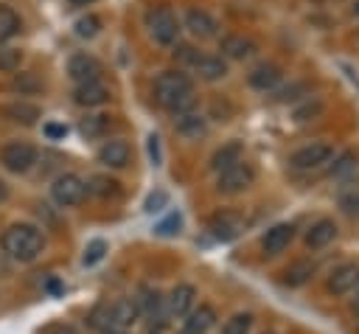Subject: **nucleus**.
I'll use <instances>...</instances> for the list:
<instances>
[{
  "label": "nucleus",
  "instance_id": "nucleus-1",
  "mask_svg": "<svg viewBox=\"0 0 359 334\" xmlns=\"http://www.w3.org/2000/svg\"><path fill=\"white\" fill-rule=\"evenodd\" d=\"M154 101L171 115H182L194 109L196 93H194L191 76L185 70H163L154 79Z\"/></svg>",
  "mask_w": 359,
  "mask_h": 334
},
{
  "label": "nucleus",
  "instance_id": "nucleus-2",
  "mask_svg": "<svg viewBox=\"0 0 359 334\" xmlns=\"http://www.w3.org/2000/svg\"><path fill=\"white\" fill-rule=\"evenodd\" d=\"M42 233L39 227L34 225H25V222H17V225H8L0 236V247L3 253H8L14 261H34L39 253H42Z\"/></svg>",
  "mask_w": 359,
  "mask_h": 334
},
{
  "label": "nucleus",
  "instance_id": "nucleus-3",
  "mask_svg": "<svg viewBox=\"0 0 359 334\" xmlns=\"http://www.w3.org/2000/svg\"><path fill=\"white\" fill-rule=\"evenodd\" d=\"M174 56H177L182 65H188V67H191L202 81H219V79H224V76H227V62H224L222 56L199 53L194 45H182V42H177Z\"/></svg>",
  "mask_w": 359,
  "mask_h": 334
},
{
  "label": "nucleus",
  "instance_id": "nucleus-4",
  "mask_svg": "<svg viewBox=\"0 0 359 334\" xmlns=\"http://www.w3.org/2000/svg\"><path fill=\"white\" fill-rule=\"evenodd\" d=\"M146 28H149V34H151V39L157 45H177L180 31H182L180 28V20L165 6H157V8H151L146 14Z\"/></svg>",
  "mask_w": 359,
  "mask_h": 334
},
{
  "label": "nucleus",
  "instance_id": "nucleus-5",
  "mask_svg": "<svg viewBox=\"0 0 359 334\" xmlns=\"http://www.w3.org/2000/svg\"><path fill=\"white\" fill-rule=\"evenodd\" d=\"M334 160V146L328 143H309L300 146L297 152L289 154V168L292 171H317Z\"/></svg>",
  "mask_w": 359,
  "mask_h": 334
},
{
  "label": "nucleus",
  "instance_id": "nucleus-6",
  "mask_svg": "<svg viewBox=\"0 0 359 334\" xmlns=\"http://www.w3.org/2000/svg\"><path fill=\"white\" fill-rule=\"evenodd\" d=\"M84 194H87V182L81 177H76V174H59L53 180V185H50V196H53V202L59 208L79 205L84 199Z\"/></svg>",
  "mask_w": 359,
  "mask_h": 334
},
{
  "label": "nucleus",
  "instance_id": "nucleus-7",
  "mask_svg": "<svg viewBox=\"0 0 359 334\" xmlns=\"http://www.w3.org/2000/svg\"><path fill=\"white\" fill-rule=\"evenodd\" d=\"M252 182H255V168L241 160V163H236V166H230L227 171L219 174L216 188H219V194H241V191H247Z\"/></svg>",
  "mask_w": 359,
  "mask_h": 334
},
{
  "label": "nucleus",
  "instance_id": "nucleus-8",
  "mask_svg": "<svg viewBox=\"0 0 359 334\" xmlns=\"http://www.w3.org/2000/svg\"><path fill=\"white\" fill-rule=\"evenodd\" d=\"M0 163L14 171V174H22L28 171L34 163H36V149L31 143H22V140H14V143H6L0 149Z\"/></svg>",
  "mask_w": 359,
  "mask_h": 334
},
{
  "label": "nucleus",
  "instance_id": "nucleus-9",
  "mask_svg": "<svg viewBox=\"0 0 359 334\" xmlns=\"http://www.w3.org/2000/svg\"><path fill=\"white\" fill-rule=\"evenodd\" d=\"M174 132L185 140H199L208 135V118L196 109H188L182 115H174Z\"/></svg>",
  "mask_w": 359,
  "mask_h": 334
},
{
  "label": "nucleus",
  "instance_id": "nucleus-10",
  "mask_svg": "<svg viewBox=\"0 0 359 334\" xmlns=\"http://www.w3.org/2000/svg\"><path fill=\"white\" fill-rule=\"evenodd\" d=\"M280 79H283V70H280L275 62H261V65H255V67L250 70V76H247L250 87L258 90V93L275 90V87L280 84Z\"/></svg>",
  "mask_w": 359,
  "mask_h": 334
},
{
  "label": "nucleus",
  "instance_id": "nucleus-11",
  "mask_svg": "<svg viewBox=\"0 0 359 334\" xmlns=\"http://www.w3.org/2000/svg\"><path fill=\"white\" fill-rule=\"evenodd\" d=\"M67 73L76 84H87V81H98V73H101V65L90 56V53H73L70 62H67Z\"/></svg>",
  "mask_w": 359,
  "mask_h": 334
},
{
  "label": "nucleus",
  "instance_id": "nucleus-12",
  "mask_svg": "<svg viewBox=\"0 0 359 334\" xmlns=\"http://www.w3.org/2000/svg\"><path fill=\"white\" fill-rule=\"evenodd\" d=\"M292 239H294V225H292V222H280V225H272V227L264 233L261 247H264L266 255H278L280 250L289 247Z\"/></svg>",
  "mask_w": 359,
  "mask_h": 334
},
{
  "label": "nucleus",
  "instance_id": "nucleus-13",
  "mask_svg": "<svg viewBox=\"0 0 359 334\" xmlns=\"http://www.w3.org/2000/svg\"><path fill=\"white\" fill-rule=\"evenodd\" d=\"M359 286V264H339L328 275V292L334 295H348Z\"/></svg>",
  "mask_w": 359,
  "mask_h": 334
},
{
  "label": "nucleus",
  "instance_id": "nucleus-14",
  "mask_svg": "<svg viewBox=\"0 0 359 334\" xmlns=\"http://www.w3.org/2000/svg\"><path fill=\"white\" fill-rule=\"evenodd\" d=\"M241 227H244V222H241L236 213H230V211H222V213H216V216L208 222V230H210L213 239H219V241L236 239V236L241 233Z\"/></svg>",
  "mask_w": 359,
  "mask_h": 334
},
{
  "label": "nucleus",
  "instance_id": "nucleus-15",
  "mask_svg": "<svg viewBox=\"0 0 359 334\" xmlns=\"http://www.w3.org/2000/svg\"><path fill=\"white\" fill-rule=\"evenodd\" d=\"M129 143L121 140V138H112V140H104L101 149H98V160L109 168H123L129 163Z\"/></svg>",
  "mask_w": 359,
  "mask_h": 334
},
{
  "label": "nucleus",
  "instance_id": "nucleus-16",
  "mask_svg": "<svg viewBox=\"0 0 359 334\" xmlns=\"http://www.w3.org/2000/svg\"><path fill=\"white\" fill-rule=\"evenodd\" d=\"M194 298H196V289L191 283H177L171 289V295L165 298V309L171 317H185L194 306Z\"/></svg>",
  "mask_w": 359,
  "mask_h": 334
},
{
  "label": "nucleus",
  "instance_id": "nucleus-17",
  "mask_svg": "<svg viewBox=\"0 0 359 334\" xmlns=\"http://www.w3.org/2000/svg\"><path fill=\"white\" fill-rule=\"evenodd\" d=\"M185 28H188L194 36L208 39V36H213V34L219 31V22H216L205 8H188V11H185Z\"/></svg>",
  "mask_w": 359,
  "mask_h": 334
},
{
  "label": "nucleus",
  "instance_id": "nucleus-18",
  "mask_svg": "<svg viewBox=\"0 0 359 334\" xmlns=\"http://www.w3.org/2000/svg\"><path fill=\"white\" fill-rule=\"evenodd\" d=\"M219 51H222V56H227V59H250L258 48H255V42H252L250 36H244V34H227V36H222Z\"/></svg>",
  "mask_w": 359,
  "mask_h": 334
},
{
  "label": "nucleus",
  "instance_id": "nucleus-19",
  "mask_svg": "<svg viewBox=\"0 0 359 334\" xmlns=\"http://www.w3.org/2000/svg\"><path fill=\"white\" fill-rule=\"evenodd\" d=\"M73 101H76L79 107H101V104L109 101V90H107V84H101V81L76 84V90H73Z\"/></svg>",
  "mask_w": 359,
  "mask_h": 334
},
{
  "label": "nucleus",
  "instance_id": "nucleus-20",
  "mask_svg": "<svg viewBox=\"0 0 359 334\" xmlns=\"http://www.w3.org/2000/svg\"><path fill=\"white\" fill-rule=\"evenodd\" d=\"M334 239H337V225H334L331 219H317V222L306 230V247H311V250H323V247H328Z\"/></svg>",
  "mask_w": 359,
  "mask_h": 334
},
{
  "label": "nucleus",
  "instance_id": "nucleus-21",
  "mask_svg": "<svg viewBox=\"0 0 359 334\" xmlns=\"http://www.w3.org/2000/svg\"><path fill=\"white\" fill-rule=\"evenodd\" d=\"M109 314H112V328H115V331L129 328V326L140 317V312H137V306H135V298H121V300L109 303Z\"/></svg>",
  "mask_w": 359,
  "mask_h": 334
},
{
  "label": "nucleus",
  "instance_id": "nucleus-22",
  "mask_svg": "<svg viewBox=\"0 0 359 334\" xmlns=\"http://www.w3.org/2000/svg\"><path fill=\"white\" fill-rule=\"evenodd\" d=\"M328 166H331V177H334V180L351 182V180H356V177H359V154H356V152L334 154V160H331Z\"/></svg>",
  "mask_w": 359,
  "mask_h": 334
},
{
  "label": "nucleus",
  "instance_id": "nucleus-23",
  "mask_svg": "<svg viewBox=\"0 0 359 334\" xmlns=\"http://www.w3.org/2000/svg\"><path fill=\"white\" fill-rule=\"evenodd\" d=\"M241 154H244L241 140H230V143H224L222 149L213 152V157H210V168H213L216 174H222V171H227L230 166L241 163Z\"/></svg>",
  "mask_w": 359,
  "mask_h": 334
},
{
  "label": "nucleus",
  "instance_id": "nucleus-24",
  "mask_svg": "<svg viewBox=\"0 0 359 334\" xmlns=\"http://www.w3.org/2000/svg\"><path fill=\"white\" fill-rule=\"evenodd\" d=\"M213 323H216V312H213V306H208V303H202L199 309H191L188 314H185V331H191V334H208V328H213Z\"/></svg>",
  "mask_w": 359,
  "mask_h": 334
},
{
  "label": "nucleus",
  "instance_id": "nucleus-25",
  "mask_svg": "<svg viewBox=\"0 0 359 334\" xmlns=\"http://www.w3.org/2000/svg\"><path fill=\"white\" fill-rule=\"evenodd\" d=\"M6 115H8L11 121H17V123H25V126H31V123H36V118H39L42 112H39V107H36V104H28V101H17V104L6 107Z\"/></svg>",
  "mask_w": 359,
  "mask_h": 334
},
{
  "label": "nucleus",
  "instance_id": "nucleus-26",
  "mask_svg": "<svg viewBox=\"0 0 359 334\" xmlns=\"http://www.w3.org/2000/svg\"><path fill=\"white\" fill-rule=\"evenodd\" d=\"M17 31H20V17H17V11L8 8V6H0V42L11 39Z\"/></svg>",
  "mask_w": 359,
  "mask_h": 334
},
{
  "label": "nucleus",
  "instance_id": "nucleus-27",
  "mask_svg": "<svg viewBox=\"0 0 359 334\" xmlns=\"http://www.w3.org/2000/svg\"><path fill=\"white\" fill-rule=\"evenodd\" d=\"M107 126H109V118L107 115H87V118H81L79 132L84 138H98V135H104Z\"/></svg>",
  "mask_w": 359,
  "mask_h": 334
},
{
  "label": "nucleus",
  "instance_id": "nucleus-28",
  "mask_svg": "<svg viewBox=\"0 0 359 334\" xmlns=\"http://www.w3.org/2000/svg\"><path fill=\"white\" fill-rule=\"evenodd\" d=\"M90 326L93 328H98L101 334H107V331H115L112 328V314H109V303H98L93 312H90Z\"/></svg>",
  "mask_w": 359,
  "mask_h": 334
},
{
  "label": "nucleus",
  "instance_id": "nucleus-29",
  "mask_svg": "<svg viewBox=\"0 0 359 334\" xmlns=\"http://www.w3.org/2000/svg\"><path fill=\"white\" fill-rule=\"evenodd\" d=\"M250 328H252V314L250 312H238L224 323L222 334H250Z\"/></svg>",
  "mask_w": 359,
  "mask_h": 334
},
{
  "label": "nucleus",
  "instance_id": "nucleus-30",
  "mask_svg": "<svg viewBox=\"0 0 359 334\" xmlns=\"http://www.w3.org/2000/svg\"><path fill=\"white\" fill-rule=\"evenodd\" d=\"M311 272H314V264H309V261H297V264H292V267L286 269V283H289V286H300L303 281L311 278Z\"/></svg>",
  "mask_w": 359,
  "mask_h": 334
},
{
  "label": "nucleus",
  "instance_id": "nucleus-31",
  "mask_svg": "<svg viewBox=\"0 0 359 334\" xmlns=\"http://www.w3.org/2000/svg\"><path fill=\"white\" fill-rule=\"evenodd\" d=\"M73 28H76V36L90 39V36H95V34L101 31V20H98L95 14H87V17H79Z\"/></svg>",
  "mask_w": 359,
  "mask_h": 334
},
{
  "label": "nucleus",
  "instance_id": "nucleus-32",
  "mask_svg": "<svg viewBox=\"0 0 359 334\" xmlns=\"http://www.w3.org/2000/svg\"><path fill=\"white\" fill-rule=\"evenodd\" d=\"M42 84H39V79L34 76V73H20V76H14L11 79V90H17L20 95H28V93H36Z\"/></svg>",
  "mask_w": 359,
  "mask_h": 334
},
{
  "label": "nucleus",
  "instance_id": "nucleus-33",
  "mask_svg": "<svg viewBox=\"0 0 359 334\" xmlns=\"http://www.w3.org/2000/svg\"><path fill=\"white\" fill-rule=\"evenodd\" d=\"M20 62H22V51H20V48H8V45L0 48V70H3V73L17 70Z\"/></svg>",
  "mask_w": 359,
  "mask_h": 334
},
{
  "label": "nucleus",
  "instance_id": "nucleus-34",
  "mask_svg": "<svg viewBox=\"0 0 359 334\" xmlns=\"http://www.w3.org/2000/svg\"><path fill=\"white\" fill-rule=\"evenodd\" d=\"M104 253H107V241H104V239H93V241L87 244V250H84V267L98 264V261L104 258Z\"/></svg>",
  "mask_w": 359,
  "mask_h": 334
},
{
  "label": "nucleus",
  "instance_id": "nucleus-35",
  "mask_svg": "<svg viewBox=\"0 0 359 334\" xmlns=\"http://www.w3.org/2000/svg\"><path fill=\"white\" fill-rule=\"evenodd\" d=\"M87 191H93V194H98V196H109V194L118 191V182L109 180V177H93L90 185H87Z\"/></svg>",
  "mask_w": 359,
  "mask_h": 334
},
{
  "label": "nucleus",
  "instance_id": "nucleus-36",
  "mask_svg": "<svg viewBox=\"0 0 359 334\" xmlns=\"http://www.w3.org/2000/svg\"><path fill=\"white\" fill-rule=\"evenodd\" d=\"M180 227H182V216L180 213H168L163 222H157L154 233L157 236H174V233H180Z\"/></svg>",
  "mask_w": 359,
  "mask_h": 334
},
{
  "label": "nucleus",
  "instance_id": "nucleus-37",
  "mask_svg": "<svg viewBox=\"0 0 359 334\" xmlns=\"http://www.w3.org/2000/svg\"><path fill=\"white\" fill-rule=\"evenodd\" d=\"M320 109H323L320 98H314V101H311V98H306V101H303V104L294 109V121H309V118H314Z\"/></svg>",
  "mask_w": 359,
  "mask_h": 334
},
{
  "label": "nucleus",
  "instance_id": "nucleus-38",
  "mask_svg": "<svg viewBox=\"0 0 359 334\" xmlns=\"http://www.w3.org/2000/svg\"><path fill=\"white\" fill-rule=\"evenodd\" d=\"M165 202H168V194H165V191H154V194H149V196H146L143 211H146V213H157Z\"/></svg>",
  "mask_w": 359,
  "mask_h": 334
},
{
  "label": "nucleus",
  "instance_id": "nucleus-39",
  "mask_svg": "<svg viewBox=\"0 0 359 334\" xmlns=\"http://www.w3.org/2000/svg\"><path fill=\"white\" fill-rule=\"evenodd\" d=\"M339 205L345 208V213H351V216H359V191H351V194H345V196L339 199Z\"/></svg>",
  "mask_w": 359,
  "mask_h": 334
},
{
  "label": "nucleus",
  "instance_id": "nucleus-40",
  "mask_svg": "<svg viewBox=\"0 0 359 334\" xmlns=\"http://www.w3.org/2000/svg\"><path fill=\"white\" fill-rule=\"evenodd\" d=\"M157 140H160V138H157L154 132L146 138V149H149V157H151L154 166H160V143H157Z\"/></svg>",
  "mask_w": 359,
  "mask_h": 334
},
{
  "label": "nucleus",
  "instance_id": "nucleus-41",
  "mask_svg": "<svg viewBox=\"0 0 359 334\" xmlns=\"http://www.w3.org/2000/svg\"><path fill=\"white\" fill-rule=\"evenodd\" d=\"M39 334H76V328L67 326V323H50V326H45Z\"/></svg>",
  "mask_w": 359,
  "mask_h": 334
},
{
  "label": "nucleus",
  "instance_id": "nucleus-42",
  "mask_svg": "<svg viewBox=\"0 0 359 334\" xmlns=\"http://www.w3.org/2000/svg\"><path fill=\"white\" fill-rule=\"evenodd\" d=\"M300 90H306V84H303V81H294L289 90H280V93H278V98H280V101H292V98H297V93H300Z\"/></svg>",
  "mask_w": 359,
  "mask_h": 334
},
{
  "label": "nucleus",
  "instance_id": "nucleus-43",
  "mask_svg": "<svg viewBox=\"0 0 359 334\" xmlns=\"http://www.w3.org/2000/svg\"><path fill=\"white\" fill-rule=\"evenodd\" d=\"M45 135L53 138V140H56V138H65V135H67V126H65V123H48V126H45Z\"/></svg>",
  "mask_w": 359,
  "mask_h": 334
},
{
  "label": "nucleus",
  "instance_id": "nucleus-44",
  "mask_svg": "<svg viewBox=\"0 0 359 334\" xmlns=\"http://www.w3.org/2000/svg\"><path fill=\"white\" fill-rule=\"evenodd\" d=\"M6 196H8V188H6V182H0V202H6Z\"/></svg>",
  "mask_w": 359,
  "mask_h": 334
},
{
  "label": "nucleus",
  "instance_id": "nucleus-45",
  "mask_svg": "<svg viewBox=\"0 0 359 334\" xmlns=\"http://www.w3.org/2000/svg\"><path fill=\"white\" fill-rule=\"evenodd\" d=\"M73 6H90V3H95V0H70Z\"/></svg>",
  "mask_w": 359,
  "mask_h": 334
},
{
  "label": "nucleus",
  "instance_id": "nucleus-46",
  "mask_svg": "<svg viewBox=\"0 0 359 334\" xmlns=\"http://www.w3.org/2000/svg\"><path fill=\"white\" fill-rule=\"evenodd\" d=\"M351 11H353V17H359V0L353 3V8H351Z\"/></svg>",
  "mask_w": 359,
  "mask_h": 334
},
{
  "label": "nucleus",
  "instance_id": "nucleus-47",
  "mask_svg": "<svg viewBox=\"0 0 359 334\" xmlns=\"http://www.w3.org/2000/svg\"><path fill=\"white\" fill-rule=\"evenodd\" d=\"M353 312H356V314H359V295H356V298H353Z\"/></svg>",
  "mask_w": 359,
  "mask_h": 334
},
{
  "label": "nucleus",
  "instance_id": "nucleus-48",
  "mask_svg": "<svg viewBox=\"0 0 359 334\" xmlns=\"http://www.w3.org/2000/svg\"><path fill=\"white\" fill-rule=\"evenodd\" d=\"M177 334H191V331H185V328H180V331H177Z\"/></svg>",
  "mask_w": 359,
  "mask_h": 334
},
{
  "label": "nucleus",
  "instance_id": "nucleus-49",
  "mask_svg": "<svg viewBox=\"0 0 359 334\" xmlns=\"http://www.w3.org/2000/svg\"><path fill=\"white\" fill-rule=\"evenodd\" d=\"M107 334H123V331H107Z\"/></svg>",
  "mask_w": 359,
  "mask_h": 334
},
{
  "label": "nucleus",
  "instance_id": "nucleus-50",
  "mask_svg": "<svg viewBox=\"0 0 359 334\" xmlns=\"http://www.w3.org/2000/svg\"><path fill=\"white\" fill-rule=\"evenodd\" d=\"M151 334H157V331H151Z\"/></svg>",
  "mask_w": 359,
  "mask_h": 334
}]
</instances>
